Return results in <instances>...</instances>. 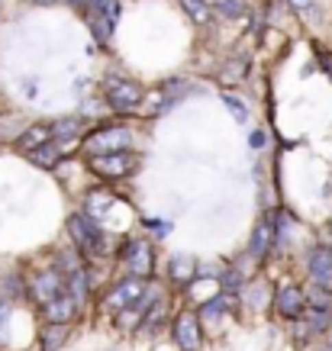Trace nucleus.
<instances>
[{
	"label": "nucleus",
	"mask_w": 332,
	"mask_h": 351,
	"mask_svg": "<svg viewBox=\"0 0 332 351\" xmlns=\"http://www.w3.org/2000/svg\"><path fill=\"white\" fill-rule=\"evenodd\" d=\"M68 235H71L75 248L87 258V261H107V258H110L107 229L97 223L94 216H87L84 210L68 216Z\"/></svg>",
	"instance_id": "obj_1"
},
{
	"label": "nucleus",
	"mask_w": 332,
	"mask_h": 351,
	"mask_svg": "<svg viewBox=\"0 0 332 351\" xmlns=\"http://www.w3.org/2000/svg\"><path fill=\"white\" fill-rule=\"evenodd\" d=\"M84 10L97 43H110V36H113L119 20V0H84Z\"/></svg>",
	"instance_id": "obj_10"
},
{
	"label": "nucleus",
	"mask_w": 332,
	"mask_h": 351,
	"mask_svg": "<svg viewBox=\"0 0 332 351\" xmlns=\"http://www.w3.org/2000/svg\"><path fill=\"white\" fill-rule=\"evenodd\" d=\"M64 149H68L64 142H55V138H49L45 145H39L36 152H29V161H32V165H39V168H55V165L64 158Z\"/></svg>",
	"instance_id": "obj_21"
},
{
	"label": "nucleus",
	"mask_w": 332,
	"mask_h": 351,
	"mask_svg": "<svg viewBox=\"0 0 332 351\" xmlns=\"http://www.w3.org/2000/svg\"><path fill=\"white\" fill-rule=\"evenodd\" d=\"M204 322H200V313L193 306H181L171 316V326H168V335H171V345L178 351H200L204 348Z\"/></svg>",
	"instance_id": "obj_4"
},
{
	"label": "nucleus",
	"mask_w": 332,
	"mask_h": 351,
	"mask_svg": "<svg viewBox=\"0 0 332 351\" xmlns=\"http://www.w3.org/2000/svg\"><path fill=\"white\" fill-rule=\"evenodd\" d=\"M274 248H278V226H274V216L268 213V216H261L255 223V229H252L246 255L252 258V261H265Z\"/></svg>",
	"instance_id": "obj_11"
},
{
	"label": "nucleus",
	"mask_w": 332,
	"mask_h": 351,
	"mask_svg": "<svg viewBox=\"0 0 332 351\" xmlns=\"http://www.w3.org/2000/svg\"><path fill=\"white\" fill-rule=\"evenodd\" d=\"M136 142V129L126 123H100V126L87 129L81 138L84 155H107V152H129Z\"/></svg>",
	"instance_id": "obj_2"
},
{
	"label": "nucleus",
	"mask_w": 332,
	"mask_h": 351,
	"mask_svg": "<svg viewBox=\"0 0 332 351\" xmlns=\"http://www.w3.org/2000/svg\"><path fill=\"white\" fill-rule=\"evenodd\" d=\"M75 335V326H64V322H43L36 332V345L39 351H62Z\"/></svg>",
	"instance_id": "obj_16"
},
{
	"label": "nucleus",
	"mask_w": 332,
	"mask_h": 351,
	"mask_svg": "<svg viewBox=\"0 0 332 351\" xmlns=\"http://www.w3.org/2000/svg\"><path fill=\"white\" fill-rule=\"evenodd\" d=\"M49 138H52V123H32V126H26L20 132L16 149H20L23 155H29V152H36L39 145H45Z\"/></svg>",
	"instance_id": "obj_19"
},
{
	"label": "nucleus",
	"mask_w": 332,
	"mask_h": 351,
	"mask_svg": "<svg viewBox=\"0 0 332 351\" xmlns=\"http://www.w3.org/2000/svg\"><path fill=\"white\" fill-rule=\"evenodd\" d=\"M223 104H226V110L236 117V123H246V119H248V107L242 104V97H236V94H229V90H226V94H223Z\"/></svg>",
	"instance_id": "obj_26"
},
{
	"label": "nucleus",
	"mask_w": 332,
	"mask_h": 351,
	"mask_svg": "<svg viewBox=\"0 0 332 351\" xmlns=\"http://www.w3.org/2000/svg\"><path fill=\"white\" fill-rule=\"evenodd\" d=\"M104 100H107V107L113 113L126 117V113H136L142 107V87L132 77L107 75L104 77Z\"/></svg>",
	"instance_id": "obj_5"
},
{
	"label": "nucleus",
	"mask_w": 332,
	"mask_h": 351,
	"mask_svg": "<svg viewBox=\"0 0 332 351\" xmlns=\"http://www.w3.org/2000/svg\"><path fill=\"white\" fill-rule=\"evenodd\" d=\"M113 197H110V193H104V191H91L87 193V203H84V213L87 216H94L97 223H100V216L104 213H110V210H113Z\"/></svg>",
	"instance_id": "obj_23"
},
{
	"label": "nucleus",
	"mask_w": 332,
	"mask_h": 351,
	"mask_svg": "<svg viewBox=\"0 0 332 351\" xmlns=\"http://www.w3.org/2000/svg\"><path fill=\"white\" fill-rule=\"evenodd\" d=\"M117 258L123 261L126 274L132 277L152 280V274H155V248H152L149 239H126Z\"/></svg>",
	"instance_id": "obj_7"
},
{
	"label": "nucleus",
	"mask_w": 332,
	"mask_h": 351,
	"mask_svg": "<svg viewBox=\"0 0 332 351\" xmlns=\"http://www.w3.org/2000/svg\"><path fill=\"white\" fill-rule=\"evenodd\" d=\"M10 326H13V300L0 297V345L10 335Z\"/></svg>",
	"instance_id": "obj_25"
},
{
	"label": "nucleus",
	"mask_w": 332,
	"mask_h": 351,
	"mask_svg": "<svg viewBox=\"0 0 332 351\" xmlns=\"http://www.w3.org/2000/svg\"><path fill=\"white\" fill-rule=\"evenodd\" d=\"M87 136V123L81 117H62L58 123H52V138L64 142V145H75Z\"/></svg>",
	"instance_id": "obj_18"
},
{
	"label": "nucleus",
	"mask_w": 332,
	"mask_h": 351,
	"mask_svg": "<svg viewBox=\"0 0 332 351\" xmlns=\"http://www.w3.org/2000/svg\"><path fill=\"white\" fill-rule=\"evenodd\" d=\"M265 142H268L265 129H252V136H248V145H252V149H265Z\"/></svg>",
	"instance_id": "obj_29"
},
{
	"label": "nucleus",
	"mask_w": 332,
	"mask_h": 351,
	"mask_svg": "<svg viewBox=\"0 0 332 351\" xmlns=\"http://www.w3.org/2000/svg\"><path fill=\"white\" fill-rule=\"evenodd\" d=\"M145 226H149L152 235H158V239H165V235L171 232V226H168V223H158V219H145Z\"/></svg>",
	"instance_id": "obj_28"
},
{
	"label": "nucleus",
	"mask_w": 332,
	"mask_h": 351,
	"mask_svg": "<svg viewBox=\"0 0 332 351\" xmlns=\"http://www.w3.org/2000/svg\"><path fill=\"white\" fill-rule=\"evenodd\" d=\"M216 284H220V290H223V293H242L248 280H246V271H242V267L229 265V267H223V271H220Z\"/></svg>",
	"instance_id": "obj_22"
},
{
	"label": "nucleus",
	"mask_w": 332,
	"mask_h": 351,
	"mask_svg": "<svg viewBox=\"0 0 332 351\" xmlns=\"http://www.w3.org/2000/svg\"><path fill=\"white\" fill-rule=\"evenodd\" d=\"M213 7L223 13V16H229V20H236V16H242V13H246L242 0H213Z\"/></svg>",
	"instance_id": "obj_27"
},
{
	"label": "nucleus",
	"mask_w": 332,
	"mask_h": 351,
	"mask_svg": "<svg viewBox=\"0 0 332 351\" xmlns=\"http://www.w3.org/2000/svg\"><path fill=\"white\" fill-rule=\"evenodd\" d=\"M62 293H64V274L55 267V261L26 274V300L36 303V306H45L49 300L62 297Z\"/></svg>",
	"instance_id": "obj_6"
},
{
	"label": "nucleus",
	"mask_w": 332,
	"mask_h": 351,
	"mask_svg": "<svg viewBox=\"0 0 332 351\" xmlns=\"http://www.w3.org/2000/svg\"><path fill=\"white\" fill-rule=\"evenodd\" d=\"M32 3H39V7H49V3H58V0H32Z\"/></svg>",
	"instance_id": "obj_31"
},
{
	"label": "nucleus",
	"mask_w": 332,
	"mask_h": 351,
	"mask_svg": "<svg viewBox=\"0 0 332 351\" xmlns=\"http://www.w3.org/2000/svg\"><path fill=\"white\" fill-rule=\"evenodd\" d=\"M87 165L104 181H123L139 168V158L132 152H107V155H87Z\"/></svg>",
	"instance_id": "obj_8"
},
{
	"label": "nucleus",
	"mask_w": 332,
	"mask_h": 351,
	"mask_svg": "<svg viewBox=\"0 0 332 351\" xmlns=\"http://www.w3.org/2000/svg\"><path fill=\"white\" fill-rule=\"evenodd\" d=\"M145 293H149V280L126 274V277H119V280H113V284H110V287L104 290L94 303H97V309H100V313H110V316H113V313H119V309L139 303Z\"/></svg>",
	"instance_id": "obj_3"
},
{
	"label": "nucleus",
	"mask_w": 332,
	"mask_h": 351,
	"mask_svg": "<svg viewBox=\"0 0 332 351\" xmlns=\"http://www.w3.org/2000/svg\"><path fill=\"white\" fill-rule=\"evenodd\" d=\"M165 326H171V319H168V306L161 303V300H155L149 306V313H145V319H142L139 332L136 335H142V339H155Z\"/></svg>",
	"instance_id": "obj_20"
},
{
	"label": "nucleus",
	"mask_w": 332,
	"mask_h": 351,
	"mask_svg": "<svg viewBox=\"0 0 332 351\" xmlns=\"http://www.w3.org/2000/svg\"><path fill=\"white\" fill-rule=\"evenodd\" d=\"M64 293L75 300L81 309L91 306V300L94 297V274H91V267H78V271H71V274L64 277Z\"/></svg>",
	"instance_id": "obj_15"
},
{
	"label": "nucleus",
	"mask_w": 332,
	"mask_h": 351,
	"mask_svg": "<svg viewBox=\"0 0 332 351\" xmlns=\"http://www.w3.org/2000/svg\"><path fill=\"white\" fill-rule=\"evenodd\" d=\"M290 7H294V10H300V13H307L313 7V0H287Z\"/></svg>",
	"instance_id": "obj_30"
},
{
	"label": "nucleus",
	"mask_w": 332,
	"mask_h": 351,
	"mask_svg": "<svg viewBox=\"0 0 332 351\" xmlns=\"http://www.w3.org/2000/svg\"><path fill=\"white\" fill-rule=\"evenodd\" d=\"M239 306H242V297L239 293H216V297H206L200 306H197V313H200V322L206 326H216L220 319H226V316H236Z\"/></svg>",
	"instance_id": "obj_12"
},
{
	"label": "nucleus",
	"mask_w": 332,
	"mask_h": 351,
	"mask_svg": "<svg viewBox=\"0 0 332 351\" xmlns=\"http://www.w3.org/2000/svg\"><path fill=\"white\" fill-rule=\"evenodd\" d=\"M39 316H43V322H64V326H75V322L84 316V309L78 306L68 293H62V297L49 300L45 306H39Z\"/></svg>",
	"instance_id": "obj_14"
},
{
	"label": "nucleus",
	"mask_w": 332,
	"mask_h": 351,
	"mask_svg": "<svg viewBox=\"0 0 332 351\" xmlns=\"http://www.w3.org/2000/svg\"><path fill=\"white\" fill-rule=\"evenodd\" d=\"M329 351H332V341H329Z\"/></svg>",
	"instance_id": "obj_32"
},
{
	"label": "nucleus",
	"mask_w": 332,
	"mask_h": 351,
	"mask_svg": "<svg viewBox=\"0 0 332 351\" xmlns=\"http://www.w3.org/2000/svg\"><path fill=\"white\" fill-rule=\"evenodd\" d=\"M184 13L191 16V23L197 26H206V23H213V7H210V0H181Z\"/></svg>",
	"instance_id": "obj_24"
},
{
	"label": "nucleus",
	"mask_w": 332,
	"mask_h": 351,
	"mask_svg": "<svg viewBox=\"0 0 332 351\" xmlns=\"http://www.w3.org/2000/svg\"><path fill=\"white\" fill-rule=\"evenodd\" d=\"M271 306L278 313V319H284V322L303 319V316H307V290H303L300 284H278Z\"/></svg>",
	"instance_id": "obj_9"
},
{
	"label": "nucleus",
	"mask_w": 332,
	"mask_h": 351,
	"mask_svg": "<svg viewBox=\"0 0 332 351\" xmlns=\"http://www.w3.org/2000/svg\"><path fill=\"white\" fill-rule=\"evenodd\" d=\"M307 277L313 287L332 290V245H313L307 255Z\"/></svg>",
	"instance_id": "obj_13"
},
{
	"label": "nucleus",
	"mask_w": 332,
	"mask_h": 351,
	"mask_svg": "<svg viewBox=\"0 0 332 351\" xmlns=\"http://www.w3.org/2000/svg\"><path fill=\"white\" fill-rule=\"evenodd\" d=\"M168 280H171V287L187 290L193 280H197V258L184 255V252L171 255L168 258Z\"/></svg>",
	"instance_id": "obj_17"
}]
</instances>
